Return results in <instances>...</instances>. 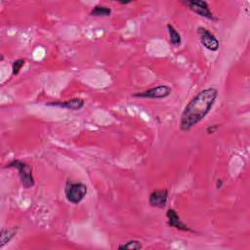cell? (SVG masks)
<instances>
[{"instance_id": "3957f363", "label": "cell", "mask_w": 250, "mask_h": 250, "mask_svg": "<svg viewBox=\"0 0 250 250\" xmlns=\"http://www.w3.org/2000/svg\"><path fill=\"white\" fill-rule=\"evenodd\" d=\"M88 192V187L81 182L67 181L64 187V195L66 200L71 204L80 203Z\"/></svg>"}, {"instance_id": "9a60e30c", "label": "cell", "mask_w": 250, "mask_h": 250, "mask_svg": "<svg viewBox=\"0 0 250 250\" xmlns=\"http://www.w3.org/2000/svg\"><path fill=\"white\" fill-rule=\"evenodd\" d=\"M220 126H221V124H213V125H210V126H208V127L206 128V133H207L208 135L214 134V133H216V132L218 131V129L220 128Z\"/></svg>"}, {"instance_id": "8992f818", "label": "cell", "mask_w": 250, "mask_h": 250, "mask_svg": "<svg viewBox=\"0 0 250 250\" xmlns=\"http://www.w3.org/2000/svg\"><path fill=\"white\" fill-rule=\"evenodd\" d=\"M197 34L199 36L200 43L204 48L212 52H216L219 49V40L210 30L203 26H199L197 27Z\"/></svg>"}, {"instance_id": "9c48e42d", "label": "cell", "mask_w": 250, "mask_h": 250, "mask_svg": "<svg viewBox=\"0 0 250 250\" xmlns=\"http://www.w3.org/2000/svg\"><path fill=\"white\" fill-rule=\"evenodd\" d=\"M85 104V102L83 99L80 98H72L67 101L63 102H51L46 104L48 106H56L61 108H66L70 110H80Z\"/></svg>"}, {"instance_id": "30bf717a", "label": "cell", "mask_w": 250, "mask_h": 250, "mask_svg": "<svg viewBox=\"0 0 250 250\" xmlns=\"http://www.w3.org/2000/svg\"><path fill=\"white\" fill-rule=\"evenodd\" d=\"M18 228L2 229L0 231V248H3L7 243H9L17 234Z\"/></svg>"}, {"instance_id": "277c9868", "label": "cell", "mask_w": 250, "mask_h": 250, "mask_svg": "<svg viewBox=\"0 0 250 250\" xmlns=\"http://www.w3.org/2000/svg\"><path fill=\"white\" fill-rule=\"evenodd\" d=\"M183 3L185 5H187V7L193 12L194 14L205 18L209 21H217L218 19L214 16V14L212 13V11L209 8V5L206 1L203 0H188V1H183Z\"/></svg>"}, {"instance_id": "5bb4252c", "label": "cell", "mask_w": 250, "mask_h": 250, "mask_svg": "<svg viewBox=\"0 0 250 250\" xmlns=\"http://www.w3.org/2000/svg\"><path fill=\"white\" fill-rule=\"evenodd\" d=\"M25 60L24 59H18L12 63V74L13 75H18L21 69V67L24 65Z\"/></svg>"}, {"instance_id": "6da1fadb", "label": "cell", "mask_w": 250, "mask_h": 250, "mask_svg": "<svg viewBox=\"0 0 250 250\" xmlns=\"http://www.w3.org/2000/svg\"><path fill=\"white\" fill-rule=\"evenodd\" d=\"M217 97L218 90L214 87L205 88L195 94L187 104L181 114L180 130L188 132L203 120L212 109Z\"/></svg>"}, {"instance_id": "ba28073f", "label": "cell", "mask_w": 250, "mask_h": 250, "mask_svg": "<svg viewBox=\"0 0 250 250\" xmlns=\"http://www.w3.org/2000/svg\"><path fill=\"white\" fill-rule=\"evenodd\" d=\"M166 217H167V224L170 228H174L178 230L187 231V232H195L193 229H191L187 224H185L178 215L177 211L173 208H169L166 211Z\"/></svg>"}, {"instance_id": "7a4b0ae2", "label": "cell", "mask_w": 250, "mask_h": 250, "mask_svg": "<svg viewBox=\"0 0 250 250\" xmlns=\"http://www.w3.org/2000/svg\"><path fill=\"white\" fill-rule=\"evenodd\" d=\"M7 168H14L18 171V175L20 177L21 186L23 188L28 189L34 187L35 182H34V178H33V174H32V167L30 165H28L27 163L19 160V159H15L11 162L8 163V165L6 166Z\"/></svg>"}, {"instance_id": "7c38bea8", "label": "cell", "mask_w": 250, "mask_h": 250, "mask_svg": "<svg viewBox=\"0 0 250 250\" xmlns=\"http://www.w3.org/2000/svg\"><path fill=\"white\" fill-rule=\"evenodd\" d=\"M111 14V9L106 6L97 5L90 11V16L92 17H108Z\"/></svg>"}, {"instance_id": "4fadbf2b", "label": "cell", "mask_w": 250, "mask_h": 250, "mask_svg": "<svg viewBox=\"0 0 250 250\" xmlns=\"http://www.w3.org/2000/svg\"><path fill=\"white\" fill-rule=\"evenodd\" d=\"M117 248L121 250H141L143 248V244L140 240L131 239L123 244H120Z\"/></svg>"}, {"instance_id": "8fae6325", "label": "cell", "mask_w": 250, "mask_h": 250, "mask_svg": "<svg viewBox=\"0 0 250 250\" xmlns=\"http://www.w3.org/2000/svg\"><path fill=\"white\" fill-rule=\"evenodd\" d=\"M167 31L169 34L170 44L174 47H179L182 43V37H181L180 33L177 31V29L171 23L167 24Z\"/></svg>"}, {"instance_id": "2e32d148", "label": "cell", "mask_w": 250, "mask_h": 250, "mask_svg": "<svg viewBox=\"0 0 250 250\" xmlns=\"http://www.w3.org/2000/svg\"><path fill=\"white\" fill-rule=\"evenodd\" d=\"M222 185H223V181H222L221 179H218V180L216 181V188L219 189V188H222Z\"/></svg>"}, {"instance_id": "5b68a950", "label": "cell", "mask_w": 250, "mask_h": 250, "mask_svg": "<svg viewBox=\"0 0 250 250\" xmlns=\"http://www.w3.org/2000/svg\"><path fill=\"white\" fill-rule=\"evenodd\" d=\"M172 93V88L168 85H158L155 87H152L150 89H147L143 92L135 93L132 95L134 98H140V99H155V100H161L165 99Z\"/></svg>"}, {"instance_id": "52a82bcc", "label": "cell", "mask_w": 250, "mask_h": 250, "mask_svg": "<svg viewBox=\"0 0 250 250\" xmlns=\"http://www.w3.org/2000/svg\"><path fill=\"white\" fill-rule=\"evenodd\" d=\"M168 196H169V190L167 188L154 189L149 193L148 204L151 207L163 209L167 204Z\"/></svg>"}]
</instances>
